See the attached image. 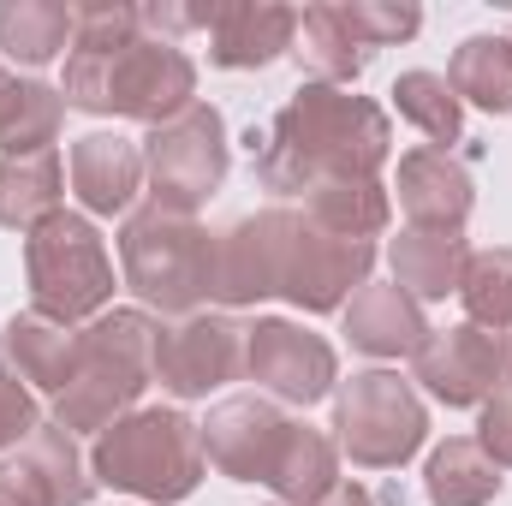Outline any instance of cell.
Masks as SVG:
<instances>
[{"label": "cell", "instance_id": "5", "mask_svg": "<svg viewBox=\"0 0 512 506\" xmlns=\"http://www.w3.org/2000/svg\"><path fill=\"white\" fill-rule=\"evenodd\" d=\"M120 262L131 292L167 316H191L203 298H215V233H203L191 215L149 203L120 233Z\"/></svg>", "mask_w": 512, "mask_h": 506}, {"label": "cell", "instance_id": "4", "mask_svg": "<svg viewBox=\"0 0 512 506\" xmlns=\"http://www.w3.org/2000/svg\"><path fill=\"white\" fill-rule=\"evenodd\" d=\"M96 477L108 489L143 495L155 506L185 501L203 477V429L179 411H131L96 441Z\"/></svg>", "mask_w": 512, "mask_h": 506}, {"label": "cell", "instance_id": "25", "mask_svg": "<svg viewBox=\"0 0 512 506\" xmlns=\"http://www.w3.org/2000/svg\"><path fill=\"white\" fill-rule=\"evenodd\" d=\"M429 501L435 506H489L501 495V465L477 441H447L429 453Z\"/></svg>", "mask_w": 512, "mask_h": 506}, {"label": "cell", "instance_id": "13", "mask_svg": "<svg viewBox=\"0 0 512 506\" xmlns=\"http://www.w3.org/2000/svg\"><path fill=\"white\" fill-rule=\"evenodd\" d=\"M286 435H292V423L268 399L245 393V399H227V405L209 411V423H203V459L215 471H227L233 483H268Z\"/></svg>", "mask_w": 512, "mask_h": 506}, {"label": "cell", "instance_id": "27", "mask_svg": "<svg viewBox=\"0 0 512 506\" xmlns=\"http://www.w3.org/2000/svg\"><path fill=\"white\" fill-rule=\"evenodd\" d=\"M310 221L328 227V233H346V239H376L387 227V191L376 179H334V185H316L304 197Z\"/></svg>", "mask_w": 512, "mask_h": 506}, {"label": "cell", "instance_id": "23", "mask_svg": "<svg viewBox=\"0 0 512 506\" xmlns=\"http://www.w3.org/2000/svg\"><path fill=\"white\" fill-rule=\"evenodd\" d=\"M268 489H274L286 506H322L334 489H340L334 441L316 435V429H304V423H292V435H286V447H280V459H274Z\"/></svg>", "mask_w": 512, "mask_h": 506}, {"label": "cell", "instance_id": "14", "mask_svg": "<svg viewBox=\"0 0 512 506\" xmlns=\"http://www.w3.org/2000/svg\"><path fill=\"white\" fill-rule=\"evenodd\" d=\"M96 483L84 477V459L72 447V429L36 423L24 453L0 465V506H84Z\"/></svg>", "mask_w": 512, "mask_h": 506}, {"label": "cell", "instance_id": "20", "mask_svg": "<svg viewBox=\"0 0 512 506\" xmlns=\"http://www.w3.org/2000/svg\"><path fill=\"white\" fill-rule=\"evenodd\" d=\"M465 233H435V227H405L393 239V286L411 298H447L459 292L465 274Z\"/></svg>", "mask_w": 512, "mask_h": 506}, {"label": "cell", "instance_id": "6", "mask_svg": "<svg viewBox=\"0 0 512 506\" xmlns=\"http://www.w3.org/2000/svg\"><path fill=\"white\" fill-rule=\"evenodd\" d=\"M24 268H30V298L36 316L72 328L84 316H96L114 298V262L102 251V233L84 215H48L30 239H24Z\"/></svg>", "mask_w": 512, "mask_h": 506}, {"label": "cell", "instance_id": "2", "mask_svg": "<svg viewBox=\"0 0 512 506\" xmlns=\"http://www.w3.org/2000/svg\"><path fill=\"white\" fill-rule=\"evenodd\" d=\"M387 143H393L387 114L370 96L304 84L262 131L256 179L280 197H310L316 185H334V179H376Z\"/></svg>", "mask_w": 512, "mask_h": 506}, {"label": "cell", "instance_id": "3", "mask_svg": "<svg viewBox=\"0 0 512 506\" xmlns=\"http://www.w3.org/2000/svg\"><path fill=\"white\" fill-rule=\"evenodd\" d=\"M161 328L143 310H108L78 334V376L60 393V429H114L155 376Z\"/></svg>", "mask_w": 512, "mask_h": 506}, {"label": "cell", "instance_id": "1", "mask_svg": "<svg viewBox=\"0 0 512 506\" xmlns=\"http://www.w3.org/2000/svg\"><path fill=\"white\" fill-rule=\"evenodd\" d=\"M143 12L131 6H78L72 60H66V102L84 114H126L167 126L191 108L197 66L167 36H137Z\"/></svg>", "mask_w": 512, "mask_h": 506}, {"label": "cell", "instance_id": "9", "mask_svg": "<svg viewBox=\"0 0 512 506\" xmlns=\"http://www.w3.org/2000/svg\"><path fill=\"white\" fill-rule=\"evenodd\" d=\"M334 429H340V447L352 453V465H370V471H387V465H405L417 447H423V405L417 393L387 370H364L340 387L334 399Z\"/></svg>", "mask_w": 512, "mask_h": 506}, {"label": "cell", "instance_id": "18", "mask_svg": "<svg viewBox=\"0 0 512 506\" xmlns=\"http://www.w3.org/2000/svg\"><path fill=\"white\" fill-rule=\"evenodd\" d=\"M346 334L370 358H405V352L417 358L423 340H429V322H423L411 292H399V286H358L352 304H346Z\"/></svg>", "mask_w": 512, "mask_h": 506}, {"label": "cell", "instance_id": "15", "mask_svg": "<svg viewBox=\"0 0 512 506\" xmlns=\"http://www.w3.org/2000/svg\"><path fill=\"white\" fill-rule=\"evenodd\" d=\"M203 30H209V60L227 72H245L292 48L298 12L274 0H233V6H203Z\"/></svg>", "mask_w": 512, "mask_h": 506}, {"label": "cell", "instance_id": "8", "mask_svg": "<svg viewBox=\"0 0 512 506\" xmlns=\"http://www.w3.org/2000/svg\"><path fill=\"white\" fill-rule=\"evenodd\" d=\"M143 173L155 185V209L197 215L227 179V126H221V114L191 102L179 120L155 126L143 137Z\"/></svg>", "mask_w": 512, "mask_h": 506}, {"label": "cell", "instance_id": "29", "mask_svg": "<svg viewBox=\"0 0 512 506\" xmlns=\"http://www.w3.org/2000/svg\"><path fill=\"white\" fill-rule=\"evenodd\" d=\"M393 102H399V114L423 131L435 149L459 143V96H453V84L441 72H405L393 84Z\"/></svg>", "mask_w": 512, "mask_h": 506}, {"label": "cell", "instance_id": "32", "mask_svg": "<svg viewBox=\"0 0 512 506\" xmlns=\"http://www.w3.org/2000/svg\"><path fill=\"white\" fill-rule=\"evenodd\" d=\"M30 429H36V399H30V387L12 376V370H0V453H6V447H24Z\"/></svg>", "mask_w": 512, "mask_h": 506}, {"label": "cell", "instance_id": "10", "mask_svg": "<svg viewBox=\"0 0 512 506\" xmlns=\"http://www.w3.org/2000/svg\"><path fill=\"white\" fill-rule=\"evenodd\" d=\"M245 376V328L227 316H185L179 328H161L155 381L179 399H203L209 387Z\"/></svg>", "mask_w": 512, "mask_h": 506}, {"label": "cell", "instance_id": "31", "mask_svg": "<svg viewBox=\"0 0 512 506\" xmlns=\"http://www.w3.org/2000/svg\"><path fill=\"white\" fill-rule=\"evenodd\" d=\"M340 18L352 24V36H358L364 48L405 42V36H417V24H423L417 6H376V0H352V6H340Z\"/></svg>", "mask_w": 512, "mask_h": 506}, {"label": "cell", "instance_id": "17", "mask_svg": "<svg viewBox=\"0 0 512 506\" xmlns=\"http://www.w3.org/2000/svg\"><path fill=\"white\" fill-rule=\"evenodd\" d=\"M143 185V149L120 131H90L72 143V191L90 215H120Z\"/></svg>", "mask_w": 512, "mask_h": 506}, {"label": "cell", "instance_id": "7", "mask_svg": "<svg viewBox=\"0 0 512 506\" xmlns=\"http://www.w3.org/2000/svg\"><path fill=\"white\" fill-rule=\"evenodd\" d=\"M268 221H274V292L292 298L298 310H340L346 292L370 286V262H376L370 239L328 233L292 209H268Z\"/></svg>", "mask_w": 512, "mask_h": 506}, {"label": "cell", "instance_id": "21", "mask_svg": "<svg viewBox=\"0 0 512 506\" xmlns=\"http://www.w3.org/2000/svg\"><path fill=\"white\" fill-rule=\"evenodd\" d=\"M298 60L316 72V84H352L364 66H370V54L376 48H364L358 36H352V24L340 18V6H304L298 12Z\"/></svg>", "mask_w": 512, "mask_h": 506}, {"label": "cell", "instance_id": "34", "mask_svg": "<svg viewBox=\"0 0 512 506\" xmlns=\"http://www.w3.org/2000/svg\"><path fill=\"white\" fill-rule=\"evenodd\" d=\"M322 506H376V501H370V495H364L358 483H340V489H334V495H328Z\"/></svg>", "mask_w": 512, "mask_h": 506}, {"label": "cell", "instance_id": "24", "mask_svg": "<svg viewBox=\"0 0 512 506\" xmlns=\"http://www.w3.org/2000/svg\"><path fill=\"white\" fill-rule=\"evenodd\" d=\"M78 6L60 0H6L0 6V48L24 66H48L60 48H72Z\"/></svg>", "mask_w": 512, "mask_h": 506}, {"label": "cell", "instance_id": "36", "mask_svg": "<svg viewBox=\"0 0 512 506\" xmlns=\"http://www.w3.org/2000/svg\"><path fill=\"white\" fill-rule=\"evenodd\" d=\"M507 42H512V36H507Z\"/></svg>", "mask_w": 512, "mask_h": 506}, {"label": "cell", "instance_id": "22", "mask_svg": "<svg viewBox=\"0 0 512 506\" xmlns=\"http://www.w3.org/2000/svg\"><path fill=\"white\" fill-rule=\"evenodd\" d=\"M48 215H60V155H6L0 161V227L36 233Z\"/></svg>", "mask_w": 512, "mask_h": 506}, {"label": "cell", "instance_id": "28", "mask_svg": "<svg viewBox=\"0 0 512 506\" xmlns=\"http://www.w3.org/2000/svg\"><path fill=\"white\" fill-rule=\"evenodd\" d=\"M459 298L477 328L507 334L512 328V251H471L459 274Z\"/></svg>", "mask_w": 512, "mask_h": 506}, {"label": "cell", "instance_id": "33", "mask_svg": "<svg viewBox=\"0 0 512 506\" xmlns=\"http://www.w3.org/2000/svg\"><path fill=\"white\" fill-rule=\"evenodd\" d=\"M477 447L495 465H512V376L483 399V435H477Z\"/></svg>", "mask_w": 512, "mask_h": 506}, {"label": "cell", "instance_id": "30", "mask_svg": "<svg viewBox=\"0 0 512 506\" xmlns=\"http://www.w3.org/2000/svg\"><path fill=\"white\" fill-rule=\"evenodd\" d=\"M60 114H66V102L48 84H24L18 102H12V114H6V126H0V149L6 155H42V149H54Z\"/></svg>", "mask_w": 512, "mask_h": 506}, {"label": "cell", "instance_id": "35", "mask_svg": "<svg viewBox=\"0 0 512 506\" xmlns=\"http://www.w3.org/2000/svg\"><path fill=\"white\" fill-rule=\"evenodd\" d=\"M18 90H24V84L0 72V126H6V114H12V102H18Z\"/></svg>", "mask_w": 512, "mask_h": 506}, {"label": "cell", "instance_id": "26", "mask_svg": "<svg viewBox=\"0 0 512 506\" xmlns=\"http://www.w3.org/2000/svg\"><path fill=\"white\" fill-rule=\"evenodd\" d=\"M447 84H453L459 102H477L489 114H512V42L507 36H471V42H459Z\"/></svg>", "mask_w": 512, "mask_h": 506}, {"label": "cell", "instance_id": "19", "mask_svg": "<svg viewBox=\"0 0 512 506\" xmlns=\"http://www.w3.org/2000/svg\"><path fill=\"white\" fill-rule=\"evenodd\" d=\"M6 364H12L18 381H30V387L60 399L66 381L78 376V334L48 322V316H36V310H24V316L6 322Z\"/></svg>", "mask_w": 512, "mask_h": 506}, {"label": "cell", "instance_id": "11", "mask_svg": "<svg viewBox=\"0 0 512 506\" xmlns=\"http://www.w3.org/2000/svg\"><path fill=\"white\" fill-rule=\"evenodd\" d=\"M512 376V346L501 334L465 322L447 334H429L417 352V381L441 399V405H483L501 381Z\"/></svg>", "mask_w": 512, "mask_h": 506}, {"label": "cell", "instance_id": "12", "mask_svg": "<svg viewBox=\"0 0 512 506\" xmlns=\"http://www.w3.org/2000/svg\"><path fill=\"white\" fill-rule=\"evenodd\" d=\"M245 376L274 387L292 405H316L334 387V346L298 322L268 316V322L245 328Z\"/></svg>", "mask_w": 512, "mask_h": 506}, {"label": "cell", "instance_id": "16", "mask_svg": "<svg viewBox=\"0 0 512 506\" xmlns=\"http://www.w3.org/2000/svg\"><path fill=\"white\" fill-rule=\"evenodd\" d=\"M399 209L411 215V227L459 233L471 215V173L435 143L411 149V155H399Z\"/></svg>", "mask_w": 512, "mask_h": 506}]
</instances>
